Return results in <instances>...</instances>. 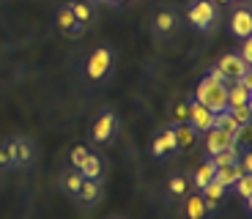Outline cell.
I'll use <instances>...</instances> for the list:
<instances>
[{"instance_id": "1", "label": "cell", "mask_w": 252, "mask_h": 219, "mask_svg": "<svg viewBox=\"0 0 252 219\" xmlns=\"http://www.w3.org/2000/svg\"><path fill=\"white\" fill-rule=\"evenodd\" d=\"M195 101H200V104L206 107V110H211L214 115L222 113V110H227V82L222 80V74L217 71V66L197 82Z\"/></svg>"}, {"instance_id": "2", "label": "cell", "mask_w": 252, "mask_h": 219, "mask_svg": "<svg viewBox=\"0 0 252 219\" xmlns=\"http://www.w3.org/2000/svg\"><path fill=\"white\" fill-rule=\"evenodd\" d=\"M217 3H211V0H192L187 8V22L192 28H195L197 33H208L214 31L217 25Z\"/></svg>"}, {"instance_id": "3", "label": "cell", "mask_w": 252, "mask_h": 219, "mask_svg": "<svg viewBox=\"0 0 252 219\" xmlns=\"http://www.w3.org/2000/svg\"><path fill=\"white\" fill-rule=\"evenodd\" d=\"M113 63H115V50L113 47H96V50L88 55V61H85V80L101 82L110 71H113Z\"/></svg>"}, {"instance_id": "4", "label": "cell", "mask_w": 252, "mask_h": 219, "mask_svg": "<svg viewBox=\"0 0 252 219\" xmlns=\"http://www.w3.org/2000/svg\"><path fill=\"white\" fill-rule=\"evenodd\" d=\"M217 71L222 74V80H225V82H236L241 74H247V71H250V63H244V58H241L239 52H227V55L220 58Z\"/></svg>"}, {"instance_id": "5", "label": "cell", "mask_w": 252, "mask_h": 219, "mask_svg": "<svg viewBox=\"0 0 252 219\" xmlns=\"http://www.w3.org/2000/svg\"><path fill=\"white\" fill-rule=\"evenodd\" d=\"M115 131H118V115L113 113V110H104V113L96 118L94 124V131H91V140L94 143H110V140L115 137Z\"/></svg>"}, {"instance_id": "6", "label": "cell", "mask_w": 252, "mask_h": 219, "mask_svg": "<svg viewBox=\"0 0 252 219\" xmlns=\"http://www.w3.org/2000/svg\"><path fill=\"white\" fill-rule=\"evenodd\" d=\"M189 126L197 131V134H206L208 129H214V113L211 110H206V107L200 104V101H189Z\"/></svg>"}, {"instance_id": "7", "label": "cell", "mask_w": 252, "mask_h": 219, "mask_svg": "<svg viewBox=\"0 0 252 219\" xmlns=\"http://www.w3.org/2000/svg\"><path fill=\"white\" fill-rule=\"evenodd\" d=\"M236 143H239V140H236L233 134L222 131V129H208L206 131V154L208 156H214V154H220V151L233 148Z\"/></svg>"}, {"instance_id": "8", "label": "cell", "mask_w": 252, "mask_h": 219, "mask_svg": "<svg viewBox=\"0 0 252 219\" xmlns=\"http://www.w3.org/2000/svg\"><path fill=\"white\" fill-rule=\"evenodd\" d=\"M230 33H233L236 38H250V33H252V11L247 6L236 8V11L230 14Z\"/></svg>"}, {"instance_id": "9", "label": "cell", "mask_w": 252, "mask_h": 219, "mask_svg": "<svg viewBox=\"0 0 252 219\" xmlns=\"http://www.w3.org/2000/svg\"><path fill=\"white\" fill-rule=\"evenodd\" d=\"M176 131H173V126L170 129H164L159 137H154V143H151V154L157 159H162V156H167V154H176Z\"/></svg>"}, {"instance_id": "10", "label": "cell", "mask_w": 252, "mask_h": 219, "mask_svg": "<svg viewBox=\"0 0 252 219\" xmlns=\"http://www.w3.org/2000/svg\"><path fill=\"white\" fill-rule=\"evenodd\" d=\"M55 25L61 33H66V36H80L82 33V25L74 19V14L69 11V6H61L55 14Z\"/></svg>"}, {"instance_id": "11", "label": "cell", "mask_w": 252, "mask_h": 219, "mask_svg": "<svg viewBox=\"0 0 252 219\" xmlns=\"http://www.w3.org/2000/svg\"><path fill=\"white\" fill-rule=\"evenodd\" d=\"M77 197H80L82 206H94V203H99V197H101L99 178H82V187H80V192H77Z\"/></svg>"}, {"instance_id": "12", "label": "cell", "mask_w": 252, "mask_h": 219, "mask_svg": "<svg viewBox=\"0 0 252 219\" xmlns=\"http://www.w3.org/2000/svg\"><path fill=\"white\" fill-rule=\"evenodd\" d=\"M241 175H244V167H241L239 162H233V164H227V167H217L214 170V181L227 189V187H233Z\"/></svg>"}, {"instance_id": "13", "label": "cell", "mask_w": 252, "mask_h": 219, "mask_svg": "<svg viewBox=\"0 0 252 219\" xmlns=\"http://www.w3.org/2000/svg\"><path fill=\"white\" fill-rule=\"evenodd\" d=\"M214 129L227 131V134H233L236 140L241 137V131H247L244 126H239V124H236V118H233L230 113H227V110H222V113H217V115H214Z\"/></svg>"}, {"instance_id": "14", "label": "cell", "mask_w": 252, "mask_h": 219, "mask_svg": "<svg viewBox=\"0 0 252 219\" xmlns=\"http://www.w3.org/2000/svg\"><path fill=\"white\" fill-rule=\"evenodd\" d=\"M173 131H176V148H178V151H189L192 145L197 143V131L192 129L189 124L173 126Z\"/></svg>"}, {"instance_id": "15", "label": "cell", "mask_w": 252, "mask_h": 219, "mask_svg": "<svg viewBox=\"0 0 252 219\" xmlns=\"http://www.w3.org/2000/svg\"><path fill=\"white\" fill-rule=\"evenodd\" d=\"M200 197L206 200L208 211H214V208L220 206V200L225 197V187H222V184H217V181H208L206 187L200 189Z\"/></svg>"}, {"instance_id": "16", "label": "cell", "mask_w": 252, "mask_h": 219, "mask_svg": "<svg viewBox=\"0 0 252 219\" xmlns=\"http://www.w3.org/2000/svg\"><path fill=\"white\" fill-rule=\"evenodd\" d=\"M66 6H69V11L74 14V19L80 22L82 28H88L91 22H94V8H91L85 0H69Z\"/></svg>"}, {"instance_id": "17", "label": "cell", "mask_w": 252, "mask_h": 219, "mask_svg": "<svg viewBox=\"0 0 252 219\" xmlns=\"http://www.w3.org/2000/svg\"><path fill=\"white\" fill-rule=\"evenodd\" d=\"M14 145H17V148H14V164L28 167V164L33 162V156H36V154H33V143H31V140L17 137V140H14Z\"/></svg>"}, {"instance_id": "18", "label": "cell", "mask_w": 252, "mask_h": 219, "mask_svg": "<svg viewBox=\"0 0 252 219\" xmlns=\"http://www.w3.org/2000/svg\"><path fill=\"white\" fill-rule=\"evenodd\" d=\"M252 99V91H247V88H239L233 82V85H227V110H233V107H247Z\"/></svg>"}, {"instance_id": "19", "label": "cell", "mask_w": 252, "mask_h": 219, "mask_svg": "<svg viewBox=\"0 0 252 219\" xmlns=\"http://www.w3.org/2000/svg\"><path fill=\"white\" fill-rule=\"evenodd\" d=\"M233 189H236V194L241 197L244 208L250 211V208H252V173H244V175H241L239 181L233 184Z\"/></svg>"}, {"instance_id": "20", "label": "cell", "mask_w": 252, "mask_h": 219, "mask_svg": "<svg viewBox=\"0 0 252 219\" xmlns=\"http://www.w3.org/2000/svg\"><path fill=\"white\" fill-rule=\"evenodd\" d=\"M184 214H187V219H203V217L208 214L206 200H203L200 194H192V197H187V206H184Z\"/></svg>"}, {"instance_id": "21", "label": "cell", "mask_w": 252, "mask_h": 219, "mask_svg": "<svg viewBox=\"0 0 252 219\" xmlns=\"http://www.w3.org/2000/svg\"><path fill=\"white\" fill-rule=\"evenodd\" d=\"M101 170H104V162H101L96 154H88L85 162L80 164V175H82V178H99Z\"/></svg>"}, {"instance_id": "22", "label": "cell", "mask_w": 252, "mask_h": 219, "mask_svg": "<svg viewBox=\"0 0 252 219\" xmlns=\"http://www.w3.org/2000/svg\"><path fill=\"white\" fill-rule=\"evenodd\" d=\"M173 25H176V14L170 11V8H162V11L154 17V31L159 33V36H164V33H170Z\"/></svg>"}, {"instance_id": "23", "label": "cell", "mask_w": 252, "mask_h": 219, "mask_svg": "<svg viewBox=\"0 0 252 219\" xmlns=\"http://www.w3.org/2000/svg\"><path fill=\"white\" fill-rule=\"evenodd\" d=\"M214 164H211V159H206V162L197 167V173H195V187H197V192H200L203 187H206L208 181H214Z\"/></svg>"}, {"instance_id": "24", "label": "cell", "mask_w": 252, "mask_h": 219, "mask_svg": "<svg viewBox=\"0 0 252 219\" xmlns=\"http://www.w3.org/2000/svg\"><path fill=\"white\" fill-rule=\"evenodd\" d=\"M211 159V164L214 167H227V164H233V162H239V148H227V151H220V154H214V156H208Z\"/></svg>"}, {"instance_id": "25", "label": "cell", "mask_w": 252, "mask_h": 219, "mask_svg": "<svg viewBox=\"0 0 252 219\" xmlns=\"http://www.w3.org/2000/svg\"><path fill=\"white\" fill-rule=\"evenodd\" d=\"M187 189H189V181L184 178V175H173L170 181H167V192H170V194H176V197L187 194Z\"/></svg>"}, {"instance_id": "26", "label": "cell", "mask_w": 252, "mask_h": 219, "mask_svg": "<svg viewBox=\"0 0 252 219\" xmlns=\"http://www.w3.org/2000/svg\"><path fill=\"white\" fill-rule=\"evenodd\" d=\"M227 113L233 115L239 126H244V129L250 126V118H252V107L250 104H247V107H233V110H227Z\"/></svg>"}, {"instance_id": "27", "label": "cell", "mask_w": 252, "mask_h": 219, "mask_svg": "<svg viewBox=\"0 0 252 219\" xmlns=\"http://www.w3.org/2000/svg\"><path fill=\"white\" fill-rule=\"evenodd\" d=\"M63 187H66V192H71V194H77L80 192V187H82V175H80V170H71L66 178H63Z\"/></svg>"}, {"instance_id": "28", "label": "cell", "mask_w": 252, "mask_h": 219, "mask_svg": "<svg viewBox=\"0 0 252 219\" xmlns=\"http://www.w3.org/2000/svg\"><path fill=\"white\" fill-rule=\"evenodd\" d=\"M178 124H189V101H181L173 110V126H178Z\"/></svg>"}, {"instance_id": "29", "label": "cell", "mask_w": 252, "mask_h": 219, "mask_svg": "<svg viewBox=\"0 0 252 219\" xmlns=\"http://www.w3.org/2000/svg\"><path fill=\"white\" fill-rule=\"evenodd\" d=\"M85 156H88V148H85V145H74V151H71V167L80 170V164L85 162Z\"/></svg>"}, {"instance_id": "30", "label": "cell", "mask_w": 252, "mask_h": 219, "mask_svg": "<svg viewBox=\"0 0 252 219\" xmlns=\"http://www.w3.org/2000/svg\"><path fill=\"white\" fill-rule=\"evenodd\" d=\"M241 58H244V63H252V38H241Z\"/></svg>"}, {"instance_id": "31", "label": "cell", "mask_w": 252, "mask_h": 219, "mask_svg": "<svg viewBox=\"0 0 252 219\" xmlns=\"http://www.w3.org/2000/svg\"><path fill=\"white\" fill-rule=\"evenodd\" d=\"M241 167H244V173H252V156H250V151H244V159H241Z\"/></svg>"}, {"instance_id": "32", "label": "cell", "mask_w": 252, "mask_h": 219, "mask_svg": "<svg viewBox=\"0 0 252 219\" xmlns=\"http://www.w3.org/2000/svg\"><path fill=\"white\" fill-rule=\"evenodd\" d=\"M11 164V156H8V151H6V145L0 148V167H8Z\"/></svg>"}, {"instance_id": "33", "label": "cell", "mask_w": 252, "mask_h": 219, "mask_svg": "<svg viewBox=\"0 0 252 219\" xmlns=\"http://www.w3.org/2000/svg\"><path fill=\"white\" fill-rule=\"evenodd\" d=\"M96 3H113V6H118V0H96Z\"/></svg>"}, {"instance_id": "34", "label": "cell", "mask_w": 252, "mask_h": 219, "mask_svg": "<svg viewBox=\"0 0 252 219\" xmlns=\"http://www.w3.org/2000/svg\"><path fill=\"white\" fill-rule=\"evenodd\" d=\"M211 3H230V0H211Z\"/></svg>"}, {"instance_id": "35", "label": "cell", "mask_w": 252, "mask_h": 219, "mask_svg": "<svg viewBox=\"0 0 252 219\" xmlns=\"http://www.w3.org/2000/svg\"><path fill=\"white\" fill-rule=\"evenodd\" d=\"M121 3H129V0H118V6H121Z\"/></svg>"}, {"instance_id": "36", "label": "cell", "mask_w": 252, "mask_h": 219, "mask_svg": "<svg viewBox=\"0 0 252 219\" xmlns=\"http://www.w3.org/2000/svg\"><path fill=\"white\" fill-rule=\"evenodd\" d=\"M230 3H236V0H230Z\"/></svg>"}]
</instances>
